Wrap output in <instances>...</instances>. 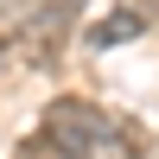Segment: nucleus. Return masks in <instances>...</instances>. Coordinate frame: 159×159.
<instances>
[{
  "instance_id": "nucleus-1",
  "label": "nucleus",
  "mask_w": 159,
  "mask_h": 159,
  "mask_svg": "<svg viewBox=\"0 0 159 159\" xmlns=\"http://www.w3.org/2000/svg\"><path fill=\"white\" fill-rule=\"evenodd\" d=\"M127 134H134L127 121L102 115L96 102H83V96H57L45 108V121H38V140H45L57 159H108Z\"/></svg>"
},
{
  "instance_id": "nucleus-2",
  "label": "nucleus",
  "mask_w": 159,
  "mask_h": 159,
  "mask_svg": "<svg viewBox=\"0 0 159 159\" xmlns=\"http://www.w3.org/2000/svg\"><path fill=\"white\" fill-rule=\"evenodd\" d=\"M76 13L83 0H38L32 13H19V32H13V64H32V70H51L64 57L76 32Z\"/></svg>"
},
{
  "instance_id": "nucleus-3",
  "label": "nucleus",
  "mask_w": 159,
  "mask_h": 159,
  "mask_svg": "<svg viewBox=\"0 0 159 159\" xmlns=\"http://www.w3.org/2000/svg\"><path fill=\"white\" fill-rule=\"evenodd\" d=\"M153 19H159V13L147 7V0H121V7H108L96 25H89V45H96V51H108V45H127V38H140Z\"/></svg>"
},
{
  "instance_id": "nucleus-4",
  "label": "nucleus",
  "mask_w": 159,
  "mask_h": 159,
  "mask_svg": "<svg viewBox=\"0 0 159 159\" xmlns=\"http://www.w3.org/2000/svg\"><path fill=\"white\" fill-rule=\"evenodd\" d=\"M13 159H57V153H51V147H45V140H38V134H32V140H25V147H19V153H13Z\"/></svg>"
}]
</instances>
